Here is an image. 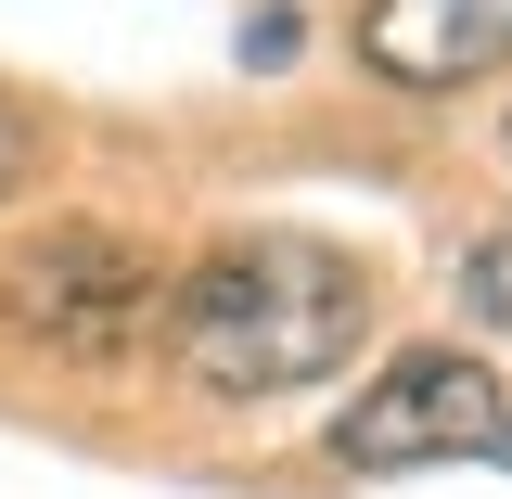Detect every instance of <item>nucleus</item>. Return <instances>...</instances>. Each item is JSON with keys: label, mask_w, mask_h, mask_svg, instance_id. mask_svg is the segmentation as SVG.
<instances>
[{"label": "nucleus", "mask_w": 512, "mask_h": 499, "mask_svg": "<svg viewBox=\"0 0 512 499\" xmlns=\"http://www.w3.org/2000/svg\"><path fill=\"white\" fill-rule=\"evenodd\" d=\"M167 359H180L205 397H295L320 384L333 359H359V333H372V269L346 244H320V231H231V244L205 256L192 282H167Z\"/></svg>", "instance_id": "obj_1"}, {"label": "nucleus", "mask_w": 512, "mask_h": 499, "mask_svg": "<svg viewBox=\"0 0 512 499\" xmlns=\"http://www.w3.org/2000/svg\"><path fill=\"white\" fill-rule=\"evenodd\" d=\"M0 320L26 346H52V359H128L167 320V269L116 218H52V231H26L13 269H0Z\"/></svg>", "instance_id": "obj_2"}, {"label": "nucleus", "mask_w": 512, "mask_h": 499, "mask_svg": "<svg viewBox=\"0 0 512 499\" xmlns=\"http://www.w3.org/2000/svg\"><path fill=\"white\" fill-rule=\"evenodd\" d=\"M333 461H346V474L500 461V474H512V397H500V372H487V359H461V346H397V359L346 397Z\"/></svg>", "instance_id": "obj_3"}, {"label": "nucleus", "mask_w": 512, "mask_h": 499, "mask_svg": "<svg viewBox=\"0 0 512 499\" xmlns=\"http://www.w3.org/2000/svg\"><path fill=\"white\" fill-rule=\"evenodd\" d=\"M359 64L397 90H461L512 64V0H359Z\"/></svg>", "instance_id": "obj_4"}, {"label": "nucleus", "mask_w": 512, "mask_h": 499, "mask_svg": "<svg viewBox=\"0 0 512 499\" xmlns=\"http://www.w3.org/2000/svg\"><path fill=\"white\" fill-rule=\"evenodd\" d=\"M461 308L487 320V333H512V231H487V244L461 256Z\"/></svg>", "instance_id": "obj_5"}, {"label": "nucleus", "mask_w": 512, "mask_h": 499, "mask_svg": "<svg viewBox=\"0 0 512 499\" xmlns=\"http://www.w3.org/2000/svg\"><path fill=\"white\" fill-rule=\"evenodd\" d=\"M295 26H308V13H256V26H244V64H282V52H295Z\"/></svg>", "instance_id": "obj_6"}, {"label": "nucleus", "mask_w": 512, "mask_h": 499, "mask_svg": "<svg viewBox=\"0 0 512 499\" xmlns=\"http://www.w3.org/2000/svg\"><path fill=\"white\" fill-rule=\"evenodd\" d=\"M26 180V116H13V103H0V192Z\"/></svg>", "instance_id": "obj_7"}, {"label": "nucleus", "mask_w": 512, "mask_h": 499, "mask_svg": "<svg viewBox=\"0 0 512 499\" xmlns=\"http://www.w3.org/2000/svg\"><path fill=\"white\" fill-rule=\"evenodd\" d=\"M500 154H512V128H500Z\"/></svg>", "instance_id": "obj_8"}]
</instances>
